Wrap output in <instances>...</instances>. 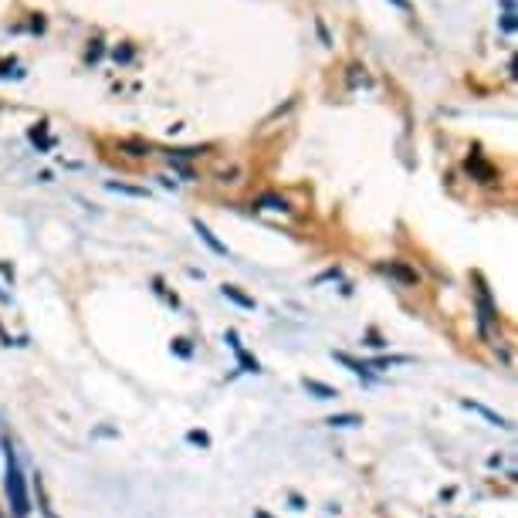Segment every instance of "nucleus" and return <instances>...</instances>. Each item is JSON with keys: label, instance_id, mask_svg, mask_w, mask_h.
<instances>
[{"label": "nucleus", "instance_id": "1", "mask_svg": "<svg viewBox=\"0 0 518 518\" xmlns=\"http://www.w3.org/2000/svg\"><path fill=\"white\" fill-rule=\"evenodd\" d=\"M3 488H7V501H10V512L17 518H28L31 512V501H28V484H24V475L17 468V457L14 450L7 447V475H3Z\"/></svg>", "mask_w": 518, "mask_h": 518}, {"label": "nucleus", "instance_id": "5", "mask_svg": "<svg viewBox=\"0 0 518 518\" xmlns=\"http://www.w3.org/2000/svg\"><path fill=\"white\" fill-rule=\"evenodd\" d=\"M254 207H258V210H281V214H288V210H291V207H288V200L275 197V194H265V197L258 200Z\"/></svg>", "mask_w": 518, "mask_h": 518}, {"label": "nucleus", "instance_id": "9", "mask_svg": "<svg viewBox=\"0 0 518 518\" xmlns=\"http://www.w3.org/2000/svg\"><path fill=\"white\" fill-rule=\"evenodd\" d=\"M332 356L339 359V362H346V366H349L353 373H359V376H366V369H369L366 362H356V359H353V356H346V353H332Z\"/></svg>", "mask_w": 518, "mask_h": 518}, {"label": "nucleus", "instance_id": "7", "mask_svg": "<svg viewBox=\"0 0 518 518\" xmlns=\"http://www.w3.org/2000/svg\"><path fill=\"white\" fill-rule=\"evenodd\" d=\"M325 424H329V427H359L362 417H359V413H335V417H329Z\"/></svg>", "mask_w": 518, "mask_h": 518}, {"label": "nucleus", "instance_id": "19", "mask_svg": "<svg viewBox=\"0 0 518 518\" xmlns=\"http://www.w3.org/2000/svg\"><path fill=\"white\" fill-rule=\"evenodd\" d=\"M254 518H271V515H268V512H261V508H258V512H254Z\"/></svg>", "mask_w": 518, "mask_h": 518}, {"label": "nucleus", "instance_id": "18", "mask_svg": "<svg viewBox=\"0 0 518 518\" xmlns=\"http://www.w3.org/2000/svg\"><path fill=\"white\" fill-rule=\"evenodd\" d=\"M501 7H505V14H512V10H515V0H501Z\"/></svg>", "mask_w": 518, "mask_h": 518}, {"label": "nucleus", "instance_id": "11", "mask_svg": "<svg viewBox=\"0 0 518 518\" xmlns=\"http://www.w3.org/2000/svg\"><path fill=\"white\" fill-rule=\"evenodd\" d=\"M386 271H393V275H397L400 281H406V284H413V281H417L413 271H406V268H400V265H386Z\"/></svg>", "mask_w": 518, "mask_h": 518}, {"label": "nucleus", "instance_id": "13", "mask_svg": "<svg viewBox=\"0 0 518 518\" xmlns=\"http://www.w3.org/2000/svg\"><path fill=\"white\" fill-rule=\"evenodd\" d=\"M190 440H194V444H200V447H207V444H210V440H207V434H200V431H190Z\"/></svg>", "mask_w": 518, "mask_h": 518}, {"label": "nucleus", "instance_id": "12", "mask_svg": "<svg viewBox=\"0 0 518 518\" xmlns=\"http://www.w3.org/2000/svg\"><path fill=\"white\" fill-rule=\"evenodd\" d=\"M515 10H512V14H505V17H501V31H505V34H512V31H515Z\"/></svg>", "mask_w": 518, "mask_h": 518}, {"label": "nucleus", "instance_id": "16", "mask_svg": "<svg viewBox=\"0 0 518 518\" xmlns=\"http://www.w3.org/2000/svg\"><path fill=\"white\" fill-rule=\"evenodd\" d=\"M319 38H322V44H329V31H325V24L319 21Z\"/></svg>", "mask_w": 518, "mask_h": 518}, {"label": "nucleus", "instance_id": "6", "mask_svg": "<svg viewBox=\"0 0 518 518\" xmlns=\"http://www.w3.org/2000/svg\"><path fill=\"white\" fill-rule=\"evenodd\" d=\"M224 298H231L234 305H240V309H254V298H247L240 288H234V284H224Z\"/></svg>", "mask_w": 518, "mask_h": 518}, {"label": "nucleus", "instance_id": "3", "mask_svg": "<svg viewBox=\"0 0 518 518\" xmlns=\"http://www.w3.org/2000/svg\"><path fill=\"white\" fill-rule=\"evenodd\" d=\"M194 231H197V234H200V240H203V244H207V247H210L214 254H220V258L227 254V247H224L220 240H217V238H214V234H210V227H207L203 220H194Z\"/></svg>", "mask_w": 518, "mask_h": 518}, {"label": "nucleus", "instance_id": "14", "mask_svg": "<svg viewBox=\"0 0 518 518\" xmlns=\"http://www.w3.org/2000/svg\"><path fill=\"white\" fill-rule=\"evenodd\" d=\"M176 353H180V356H190V346H187V339H176Z\"/></svg>", "mask_w": 518, "mask_h": 518}, {"label": "nucleus", "instance_id": "8", "mask_svg": "<svg viewBox=\"0 0 518 518\" xmlns=\"http://www.w3.org/2000/svg\"><path fill=\"white\" fill-rule=\"evenodd\" d=\"M112 194H125V197H149L146 190H139V187H125V183H105Z\"/></svg>", "mask_w": 518, "mask_h": 518}, {"label": "nucleus", "instance_id": "2", "mask_svg": "<svg viewBox=\"0 0 518 518\" xmlns=\"http://www.w3.org/2000/svg\"><path fill=\"white\" fill-rule=\"evenodd\" d=\"M461 406H464V410H471V413H478V417H484V420H488V424H495V427H512L501 413H491L488 406H481V403H475V400H461Z\"/></svg>", "mask_w": 518, "mask_h": 518}, {"label": "nucleus", "instance_id": "4", "mask_svg": "<svg viewBox=\"0 0 518 518\" xmlns=\"http://www.w3.org/2000/svg\"><path fill=\"white\" fill-rule=\"evenodd\" d=\"M302 386H305L309 393H315L319 400H335V397H339V390H335V386H329V383H322V380H309V376H305V380H302Z\"/></svg>", "mask_w": 518, "mask_h": 518}, {"label": "nucleus", "instance_id": "15", "mask_svg": "<svg viewBox=\"0 0 518 518\" xmlns=\"http://www.w3.org/2000/svg\"><path fill=\"white\" fill-rule=\"evenodd\" d=\"M132 58V51L129 48H122V51H116V61H129Z\"/></svg>", "mask_w": 518, "mask_h": 518}, {"label": "nucleus", "instance_id": "17", "mask_svg": "<svg viewBox=\"0 0 518 518\" xmlns=\"http://www.w3.org/2000/svg\"><path fill=\"white\" fill-rule=\"evenodd\" d=\"M393 7H400V10H410V0H390Z\"/></svg>", "mask_w": 518, "mask_h": 518}, {"label": "nucleus", "instance_id": "10", "mask_svg": "<svg viewBox=\"0 0 518 518\" xmlns=\"http://www.w3.org/2000/svg\"><path fill=\"white\" fill-rule=\"evenodd\" d=\"M234 353H238L240 366H244L247 373H258V369H261V366H258V359H251V356H247V353H244V349H240V346H234Z\"/></svg>", "mask_w": 518, "mask_h": 518}]
</instances>
